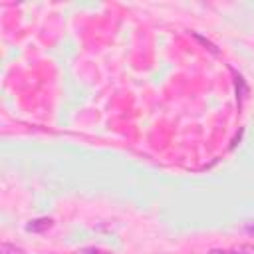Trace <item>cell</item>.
<instances>
[{"instance_id":"7a4b0ae2","label":"cell","mask_w":254,"mask_h":254,"mask_svg":"<svg viewBox=\"0 0 254 254\" xmlns=\"http://www.w3.org/2000/svg\"><path fill=\"white\" fill-rule=\"evenodd\" d=\"M190 36H192V38H194V40H196L198 44H202V46H204V48H206V50H208L210 54H214V56H218V54H220V50H218V48H216V46H214V44H212L210 40L202 38V36H200V34H196V32H192Z\"/></svg>"},{"instance_id":"3957f363","label":"cell","mask_w":254,"mask_h":254,"mask_svg":"<svg viewBox=\"0 0 254 254\" xmlns=\"http://www.w3.org/2000/svg\"><path fill=\"white\" fill-rule=\"evenodd\" d=\"M0 254H26V250L20 248V246H16V244L2 242V246H0Z\"/></svg>"},{"instance_id":"8992f818","label":"cell","mask_w":254,"mask_h":254,"mask_svg":"<svg viewBox=\"0 0 254 254\" xmlns=\"http://www.w3.org/2000/svg\"><path fill=\"white\" fill-rule=\"evenodd\" d=\"M206 254H230V250H220V248H212V250H208Z\"/></svg>"},{"instance_id":"6da1fadb","label":"cell","mask_w":254,"mask_h":254,"mask_svg":"<svg viewBox=\"0 0 254 254\" xmlns=\"http://www.w3.org/2000/svg\"><path fill=\"white\" fill-rule=\"evenodd\" d=\"M52 224H54L52 218L42 216V218H34V220H30V222L26 224V230H28V232H46L48 228H52Z\"/></svg>"},{"instance_id":"5b68a950","label":"cell","mask_w":254,"mask_h":254,"mask_svg":"<svg viewBox=\"0 0 254 254\" xmlns=\"http://www.w3.org/2000/svg\"><path fill=\"white\" fill-rule=\"evenodd\" d=\"M75 254H99V250H95V248H83V250H79Z\"/></svg>"},{"instance_id":"52a82bcc","label":"cell","mask_w":254,"mask_h":254,"mask_svg":"<svg viewBox=\"0 0 254 254\" xmlns=\"http://www.w3.org/2000/svg\"><path fill=\"white\" fill-rule=\"evenodd\" d=\"M99 254H109V252H99Z\"/></svg>"},{"instance_id":"277c9868","label":"cell","mask_w":254,"mask_h":254,"mask_svg":"<svg viewBox=\"0 0 254 254\" xmlns=\"http://www.w3.org/2000/svg\"><path fill=\"white\" fill-rule=\"evenodd\" d=\"M230 254H254V246H250V244H240V246L232 248Z\"/></svg>"}]
</instances>
